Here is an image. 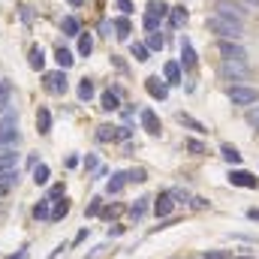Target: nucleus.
Returning a JSON list of instances; mask_svg holds the SVG:
<instances>
[{
  "mask_svg": "<svg viewBox=\"0 0 259 259\" xmlns=\"http://www.w3.org/2000/svg\"><path fill=\"white\" fill-rule=\"evenodd\" d=\"M205 24H208V30H211V33H217L220 39H235V42H238V39L244 36V24L229 21V18H223V15H217V12H214V15H208V21H205Z\"/></svg>",
  "mask_w": 259,
  "mask_h": 259,
  "instance_id": "1",
  "label": "nucleus"
},
{
  "mask_svg": "<svg viewBox=\"0 0 259 259\" xmlns=\"http://www.w3.org/2000/svg\"><path fill=\"white\" fill-rule=\"evenodd\" d=\"M166 15H169V6H166L163 0H151V3L145 6V18H142L145 30H148V33H151V30H160V24H163Z\"/></svg>",
  "mask_w": 259,
  "mask_h": 259,
  "instance_id": "2",
  "label": "nucleus"
},
{
  "mask_svg": "<svg viewBox=\"0 0 259 259\" xmlns=\"http://www.w3.org/2000/svg\"><path fill=\"white\" fill-rule=\"evenodd\" d=\"M214 12L223 15V18H229V21H238V24H244V18H247V9L238 0H217Z\"/></svg>",
  "mask_w": 259,
  "mask_h": 259,
  "instance_id": "3",
  "label": "nucleus"
},
{
  "mask_svg": "<svg viewBox=\"0 0 259 259\" xmlns=\"http://www.w3.org/2000/svg\"><path fill=\"white\" fill-rule=\"evenodd\" d=\"M15 142H18V118L15 112H9L6 118H0V148L15 145Z\"/></svg>",
  "mask_w": 259,
  "mask_h": 259,
  "instance_id": "4",
  "label": "nucleus"
},
{
  "mask_svg": "<svg viewBox=\"0 0 259 259\" xmlns=\"http://www.w3.org/2000/svg\"><path fill=\"white\" fill-rule=\"evenodd\" d=\"M217 52L223 61H247V52L235 42V39H220L217 42Z\"/></svg>",
  "mask_w": 259,
  "mask_h": 259,
  "instance_id": "5",
  "label": "nucleus"
},
{
  "mask_svg": "<svg viewBox=\"0 0 259 259\" xmlns=\"http://www.w3.org/2000/svg\"><path fill=\"white\" fill-rule=\"evenodd\" d=\"M229 100H232V106H253L259 100V94L253 88H244V84H235V88H229Z\"/></svg>",
  "mask_w": 259,
  "mask_h": 259,
  "instance_id": "6",
  "label": "nucleus"
},
{
  "mask_svg": "<svg viewBox=\"0 0 259 259\" xmlns=\"http://www.w3.org/2000/svg\"><path fill=\"white\" fill-rule=\"evenodd\" d=\"M220 75L223 78H244V75H250V66H247V61H223Z\"/></svg>",
  "mask_w": 259,
  "mask_h": 259,
  "instance_id": "7",
  "label": "nucleus"
},
{
  "mask_svg": "<svg viewBox=\"0 0 259 259\" xmlns=\"http://www.w3.org/2000/svg\"><path fill=\"white\" fill-rule=\"evenodd\" d=\"M229 184H232V187H244V190H256L259 178L250 175V172H244V169H232V172H229Z\"/></svg>",
  "mask_w": 259,
  "mask_h": 259,
  "instance_id": "8",
  "label": "nucleus"
},
{
  "mask_svg": "<svg viewBox=\"0 0 259 259\" xmlns=\"http://www.w3.org/2000/svg\"><path fill=\"white\" fill-rule=\"evenodd\" d=\"M145 91H148L154 100H166V97H169V84H166L160 75H148V78H145Z\"/></svg>",
  "mask_w": 259,
  "mask_h": 259,
  "instance_id": "9",
  "label": "nucleus"
},
{
  "mask_svg": "<svg viewBox=\"0 0 259 259\" xmlns=\"http://www.w3.org/2000/svg\"><path fill=\"white\" fill-rule=\"evenodd\" d=\"M46 91H52V94H66V69L46 72Z\"/></svg>",
  "mask_w": 259,
  "mask_h": 259,
  "instance_id": "10",
  "label": "nucleus"
},
{
  "mask_svg": "<svg viewBox=\"0 0 259 259\" xmlns=\"http://www.w3.org/2000/svg\"><path fill=\"white\" fill-rule=\"evenodd\" d=\"M139 118H142V127L148 130L151 136H160L163 124H160V118H157V112H154V109H142V112H139Z\"/></svg>",
  "mask_w": 259,
  "mask_h": 259,
  "instance_id": "11",
  "label": "nucleus"
},
{
  "mask_svg": "<svg viewBox=\"0 0 259 259\" xmlns=\"http://www.w3.org/2000/svg\"><path fill=\"white\" fill-rule=\"evenodd\" d=\"M172 211H175V199L169 196V190L154 199V214H157V217H169Z\"/></svg>",
  "mask_w": 259,
  "mask_h": 259,
  "instance_id": "12",
  "label": "nucleus"
},
{
  "mask_svg": "<svg viewBox=\"0 0 259 259\" xmlns=\"http://www.w3.org/2000/svg\"><path fill=\"white\" fill-rule=\"evenodd\" d=\"M181 61H184V69H193L196 66V52H193V42L187 36H181Z\"/></svg>",
  "mask_w": 259,
  "mask_h": 259,
  "instance_id": "13",
  "label": "nucleus"
},
{
  "mask_svg": "<svg viewBox=\"0 0 259 259\" xmlns=\"http://www.w3.org/2000/svg\"><path fill=\"white\" fill-rule=\"evenodd\" d=\"M187 18H190V12H187L184 6H169V24H172V27H184Z\"/></svg>",
  "mask_w": 259,
  "mask_h": 259,
  "instance_id": "14",
  "label": "nucleus"
},
{
  "mask_svg": "<svg viewBox=\"0 0 259 259\" xmlns=\"http://www.w3.org/2000/svg\"><path fill=\"white\" fill-rule=\"evenodd\" d=\"M124 187H127V172H115V175H112V181L106 184V193L115 196V193H121Z\"/></svg>",
  "mask_w": 259,
  "mask_h": 259,
  "instance_id": "15",
  "label": "nucleus"
},
{
  "mask_svg": "<svg viewBox=\"0 0 259 259\" xmlns=\"http://www.w3.org/2000/svg\"><path fill=\"white\" fill-rule=\"evenodd\" d=\"M0 169H18V154H15V148H3V151H0Z\"/></svg>",
  "mask_w": 259,
  "mask_h": 259,
  "instance_id": "16",
  "label": "nucleus"
},
{
  "mask_svg": "<svg viewBox=\"0 0 259 259\" xmlns=\"http://www.w3.org/2000/svg\"><path fill=\"white\" fill-rule=\"evenodd\" d=\"M163 75H166V84H181V66L175 61H169L163 66Z\"/></svg>",
  "mask_w": 259,
  "mask_h": 259,
  "instance_id": "17",
  "label": "nucleus"
},
{
  "mask_svg": "<svg viewBox=\"0 0 259 259\" xmlns=\"http://www.w3.org/2000/svg\"><path fill=\"white\" fill-rule=\"evenodd\" d=\"M27 64H30V69H42V66H46V52H42V46H33V49H30Z\"/></svg>",
  "mask_w": 259,
  "mask_h": 259,
  "instance_id": "18",
  "label": "nucleus"
},
{
  "mask_svg": "<svg viewBox=\"0 0 259 259\" xmlns=\"http://www.w3.org/2000/svg\"><path fill=\"white\" fill-rule=\"evenodd\" d=\"M100 109H103V112H118V109H121L118 94H115V91H106V94H103V100H100Z\"/></svg>",
  "mask_w": 259,
  "mask_h": 259,
  "instance_id": "19",
  "label": "nucleus"
},
{
  "mask_svg": "<svg viewBox=\"0 0 259 259\" xmlns=\"http://www.w3.org/2000/svg\"><path fill=\"white\" fill-rule=\"evenodd\" d=\"M36 130L46 136V133H52V112L49 109H39L36 112Z\"/></svg>",
  "mask_w": 259,
  "mask_h": 259,
  "instance_id": "20",
  "label": "nucleus"
},
{
  "mask_svg": "<svg viewBox=\"0 0 259 259\" xmlns=\"http://www.w3.org/2000/svg\"><path fill=\"white\" fill-rule=\"evenodd\" d=\"M66 214H69V199H61V202H58V199H55V202H52V220H64Z\"/></svg>",
  "mask_w": 259,
  "mask_h": 259,
  "instance_id": "21",
  "label": "nucleus"
},
{
  "mask_svg": "<svg viewBox=\"0 0 259 259\" xmlns=\"http://www.w3.org/2000/svg\"><path fill=\"white\" fill-rule=\"evenodd\" d=\"M178 121L184 124V127H190V130H196V133H208V127L202 124V121H196L193 115H187V112H178Z\"/></svg>",
  "mask_w": 259,
  "mask_h": 259,
  "instance_id": "22",
  "label": "nucleus"
},
{
  "mask_svg": "<svg viewBox=\"0 0 259 259\" xmlns=\"http://www.w3.org/2000/svg\"><path fill=\"white\" fill-rule=\"evenodd\" d=\"M220 154H223V160H226V163H232V166H241V160H244V157L238 154V148H232V145H223V148H220Z\"/></svg>",
  "mask_w": 259,
  "mask_h": 259,
  "instance_id": "23",
  "label": "nucleus"
},
{
  "mask_svg": "<svg viewBox=\"0 0 259 259\" xmlns=\"http://www.w3.org/2000/svg\"><path fill=\"white\" fill-rule=\"evenodd\" d=\"M18 184V169H0V187H15Z\"/></svg>",
  "mask_w": 259,
  "mask_h": 259,
  "instance_id": "24",
  "label": "nucleus"
},
{
  "mask_svg": "<svg viewBox=\"0 0 259 259\" xmlns=\"http://www.w3.org/2000/svg\"><path fill=\"white\" fill-rule=\"evenodd\" d=\"M148 202H151V199H148V196H142V199L130 208V217H133V220H142V217L148 214Z\"/></svg>",
  "mask_w": 259,
  "mask_h": 259,
  "instance_id": "25",
  "label": "nucleus"
},
{
  "mask_svg": "<svg viewBox=\"0 0 259 259\" xmlns=\"http://www.w3.org/2000/svg\"><path fill=\"white\" fill-rule=\"evenodd\" d=\"M55 61H58V66H61V69H69V66H72V61H75V58H72V52H66L64 46H61V49L55 52Z\"/></svg>",
  "mask_w": 259,
  "mask_h": 259,
  "instance_id": "26",
  "label": "nucleus"
},
{
  "mask_svg": "<svg viewBox=\"0 0 259 259\" xmlns=\"http://www.w3.org/2000/svg\"><path fill=\"white\" fill-rule=\"evenodd\" d=\"M145 46H148V52H163L166 39H163V36H160L157 30H151V33H148V42H145Z\"/></svg>",
  "mask_w": 259,
  "mask_h": 259,
  "instance_id": "27",
  "label": "nucleus"
},
{
  "mask_svg": "<svg viewBox=\"0 0 259 259\" xmlns=\"http://www.w3.org/2000/svg\"><path fill=\"white\" fill-rule=\"evenodd\" d=\"M33 217H36V220H49V217H52V199H42V202L33 208Z\"/></svg>",
  "mask_w": 259,
  "mask_h": 259,
  "instance_id": "28",
  "label": "nucleus"
},
{
  "mask_svg": "<svg viewBox=\"0 0 259 259\" xmlns=\"http://www.w3.org/2000/svg\"><path fill=\"white\" fill-rule=\"evenodd\" d=\"M112 27L118 30V36H121V39H127L130 33H133V27H130V18H127V15H124V18H115V21H112Z\"/></svg>",
  "mask_w": 259,
  "mask_h": 259,
  "instance_id": "29",
  "label": "nucleus"
},
{
  "mask_svg": "<svg viewBox=\"0 0 259 259\" xmlns=\"http://www.w3.org/2000/svg\"><path fill=\"white\" fill-rule=\"evenodd\" d=\"M94 52V39H91V33H78V55H91Z\"/></svg>",
  "mask_w": 259,
  "mask_h": 259,
  "instance_id": "30",
  "label": "nucleus"
},
{
  "mask_svg": "<svg viewBox=\"0 0 259 259\" xmlns=\"http://www.w3.org/2000/svg\"><path fill=\"white\" fill-rule=\"evenodd\" d=\"M91 97H94V81H91V78H81V81H78V100L88 103Z\"/></svg>",
  "mask_w": 259,
  "mask_h": 259,
  "instance_id": "31",
  "label": "nucleus"
},
{
  "mask_svg": "<svg viewBox=\"0 0 259 259\" xmlns=\"http://www.w3.org/2000/svg\"><path fill=\"white\" fill-rule=\"evenodd\" d=\"M97 139H100V142H112V139H118V127H109V124L97 127Z\"/></svg>",
  "mask_w": 259,
  "mask_h": 259,
  "instance_id": "32",
  "label": "nucleus"
},
{
  "mask_svg": "<svg viewBox=\"0 0 259 259\" xmlns=\"http://www.w3.org/2000/svg\"><path fill=\"white\" fill-rule=\"evenodd\" d=\"M130 55L142 64V61H148V46H145V42H133V46H130Z\"/></svg>",
  "mask_w": 259,
  "mask_h": 259,
  "instance_id": "33",
  "label": "nucleus"
},
{
  "mask_svg": "<svg viewBox=\"0 0 259 259\" xmlns=\"http://www.w3.org/2000/svg\"><path fill=\"white\" fill-rule=\"evenodd\" d=\"M9 97H12V84H9L6 78H0V109L9 106Z\"/></svg>",
  "mask_w": 259,
  "mask_h": 259,
  "instance_id": "34",
  "label": "nucleus"
},
{
  "mask_svg": "<svg viewBox=\"0 0 259 259\" xmlns=\"http://www.w3.org/2000/svg\"><path fill=\"white\" fill-rule=\"evenodd\" d=\"M64 33L66 36H78V18L75 15H66L64 18Z\"/></svg>",
  "mask_w": 259,
  "mask_h": 259,
  "instance_id": "35",
  "label": "nucleus"
},
{
  "mask_svg": "<svg viewBox=\"0 0 259 259\" xmlns=\"http://www.w3.org/2000/svg\"><path fill=\"white\" fill-rule=\"evenodd\" d=\"M33 181H36V184H46V181H49V166H46V163L33 166Z\"/></svg>",
  "mask_w": 259,
  "mask_h": 259,
  "instance_id": "36",
  "label": "nucleus"
},
{
  "mask_svg": "<svg viewBox=\"0 0 259 259\" xmlns=\"http://www.w3.org/2000/svg\"><path fill=\"white\" fill-rule=\"evenodd\" d=\"M184 148H187L190 154H205V145H202L199 139H187V142H184Z\"/></svg>",
  "mask_w": 259,
  "mask_h": 259,
  "instance_id": "37",
  "label": "nucleus"
},
{
  "mask_svg": "<svg viewBox=\"0 0 259 259\" xmlns=\"http://www.w3.org/2000/svg\"><path fill=\"white\" fill-rule=\"evenodd\" d=\"M136 181H145V169H130L127 172V184H136Z\"/></svg>",
  "mask_w": 259,
  "mask_h": 259,
  "instance_id": "38",
  "label": "nucleus"
},
{
  "mask_svg": "<svg viewBox=\"0 0 259 259\" xmlns=\"http://www.w3.org/2000/svg\"><path fill=\"white\" fill-rule=\"evenodd\" d=\"M190 205H193V211H205V208H211V202H208V199H202V196H193V199H190Z\"/></svg>",
  "mask_w": 259,
  "mask_h": 259,
  "instance_id": "39",
  "label": "nucleus"
},
{
  "mask_svg": "<svg viewBox=\"0 0 259 259\" xmlns=\"http://www.w3.org/2000/svg\"><path fill=\"white\" fill-rule=\"evenodd\" d=\"M199 259H232L229 250H211V253H202Z\"/></svg>",
  "mask_w": 259,
  "mask_h": 259,
  "instance_id": "40",
  "label": "nucleus"
},
{
  "mask_svg": "<svg viewBox=\"0 0 259 259\" xmlns=\"http://www.w3.org/2000/svg\"><path fill=\"white\" fill-rule=\"evenodd\" d=\"M169 196H172L175 202H190V199H193V196L187 193V190H178V187H175V190H169Z\"/></svg>",
  "mask_w": 259,
  "mask_h": 259,
  "instance_id": "41",
  "label": "nucleus"
},
{
  "mask_svg": "<svg viewBox=\"0 0 259 259\" xmlns=\"http://www.w3.org/2000/svg\"><path fill=\"white\" fill-rule=\"evenodd\" d=\"M100 208H103V199H91V205H88V217H97Z\"/></svg>",
  "mask_w": 259,
  "mask_h": 259,
  "instance_id": "42",
  "label": "nucleus"
},
{
  "mask_svg": "<svg viewBox=\"0 0 259 259\" xmlns=\"http://www.w3.org/2000/svg\"><path fill=\"white\" fill-rule=\"evenodd\" d=\"M100 214H103L106 220H109V217H118V214H121V205H109V208H100Z\"/></svg>",
  "mask_w": 259,
  "mask_h": 259,
  "instance_id": "43",
  "label": "nucleus"
},
{
  "mask_svg": "<svg viewBox=\"0 0 259 259\" xmlns=\"http://www.w3.org/2000/svg\"><path fill=\"white\" fill-rule=\"evenodd\" d=\"M247 124L259 130V106H256V109H250V112H247Z\"/></svg>",
  "mask_w": 259,
  "mask_h": 259,
  "instance_id": "44",
  "label": "nucleus"
},
{
  "mask_svg": "<svg viewBox=\"0 0 259 259\" xmlns=\"http://www.w3.org/2000/svg\"><path fill=\"white\" fill-rule=\"evenodd\" d=\"M84 169H88V172L100 169V163H97V157H94V154H88V157H84Z\"/></svg>",
  "mask_w": 259,
  "mask_h": 259,
  "instance_id": "45",
  "label": "nucleus"
},
{
  "mask_svg": "<svg viewBox=\"0 0 259 259\" xmlns=\"http://www.w3.org/2000/svg\"><path fill=\"white\" fill-rule=\"evenodd\" d=\"M58 196H64V184H55V187L49 190V199H52V202H55Z\"/></svg>",
  "mask_w": 259,
  "mask_h": 259,
  "instance_id": "46",
  "label": "nucleus"
},
{
  "mask_svg": "<svg viewBox=\"0 0 259 259\" xmlns=\"http://www.w3.org/2000/svg\"><path fill=\"white\" fill-rule=\"evenodd\" d=\"M103 253H106V244H100V247H94V250H91V253H88L84 259H100Z\"/></svg>",
  "mask_w": 259,
  "mask_h": 259,
  "instance_id": "47",
  "label": "nucleus"
},
{
  "mask_svg": "<svg viewBox=\"0 0 259 259\" xmlns=\"http://www.w3.org/2000/svg\"><path fill=\"white\" fill-rule=\"evenodd\" d=\"M118 9H121L124 15H130V12H133V0H118Z\"/></svg>",
  "mask_w": 259,
  "mask_h": 259,
  "instance_id": "48",
  "label": "nucleus"
},
{
  "mask_svg": "<svg viewBox=\"0 0 259 259\" xmlns=\"http://www.w3.org/2000/svg\"><path fill=\"white\" fill-rule=\"evenodd\" d=\"M247 217H250V220H259V208H250V211H247Z\"/></svg>",
  "mask_w": 259,
  "mask_h": 259,
  "instance_id": "49",
  "label": "nucleus"
},
{
  "mask_svg": "<svg viewBox=\"0 0 259 259\" xmlns=\"http://www.w3.org/2000/svg\"><path fill=\"white\" fill-rule=\"evenodd\" d=\"M27 256V250H21V253H15V256H9V259H24Z\"/></svg>",
  "mask_w": 259,
  "mask_h": 259,
  "instance_id": "50",
  "label": "nucleus"
},
{
  "mask_svg": "<svg viewBox=\"0 0 259 259\" xmlns=\"http://www.w3.org/2000/svg\"><path fill=\"white\" fill-rule=\"evenodd\" d=\"M66 3H69V6H81L84 0H66Z\"/></svg>",
  "mask_w": 259,
  "mask_h": 259,
  "instance_id": "51",
  "label": "nucleus"
},
{
  "mask_svg": "<svg viewBox=\"0 0 259 259\" xmlns=\"http://www.w3.org/2000/svg\"><path fill=\"white\" fill-rule=\"evenodd\" d=\"M6 193H9V187H0V199H3Z\"/></svg>",
  "mask_w": 259,
  "mask_h": 259,
  "instance_id": "52",
  "label": "nucleus"
},
{
  "mask_svg": "<svg viewBox=\"0 0 259 259\" xmlns=\"http://www.w3.org/2000/svg\"><path fill=\"white\" fill-rule=\"evenodd\" d=\"M244 3H250V6H259V0H244Z\"/></svg>",
  "mask_w": 259,
  "mask_h": 259,
  "instance_id": "53",
  "label": "nucleus"
},
{
  "mask_svg": "<svg viewBox=\"0 0 259 259\" xmlns=\"http://www.w3.org/2000/svg\"><path fill=\"white\" fill-rule=\"evenodd\" d=\"M241 259H250V256H241Z\"/></svg>",
  "mask_w": 259,
  "mask_h": 259,
  "instance_id": "54",
  "label": "nucleus"
}]
</instances>
